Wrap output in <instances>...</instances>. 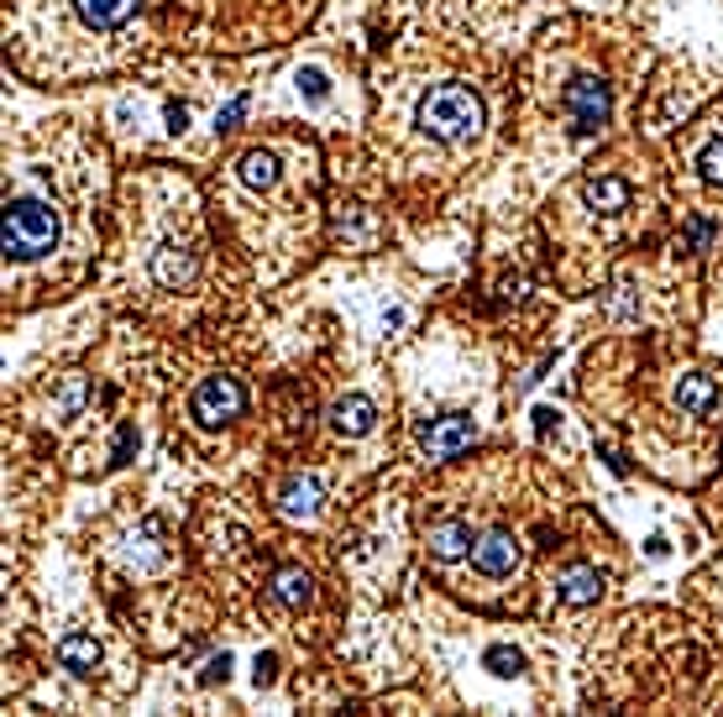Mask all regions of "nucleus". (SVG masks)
I'll return each mask as SVG.
<instances>
[{
    "mask_svg": "<svg viewBox=\"0 0 723 717\" xmlns=\"http://www.w3.org/2000/svg\"><path fill=\"white\" fill-rule=\"evenodd\" d=\"M602 571L598 566H572L561 581H556V592H561V602H572V607H587V602L602 598Z\"/></svg>",
    "mask_w": 723,
    "mask_h": 717,
    "instance_id": "nucleus-10",
    "label": "nucleus"
},
{
    "mask_svg": "<svg viewBox=\"0 0 723 717\" xmlns=\"http://www.w3.org/2000/svg\"><path fill=\"white\" fill-rule=\"evenodd\" d=\"M237 174L246 189H272V183H278V157H272V152H246L237 163Z\"/></svg>",
    "mask_w": 723,
    "mask_h": 717,
    "instance_id": "nucleus-17",
    "label": "nucleus"
},
{
    "mask_svg": "<svg viewBox=\"0 0 723 717\" xmlns=\"http://www.w3.org/2000/svg\"><path fill=\"white\" fill-rule=\"evenodd\" d=\"M278 513H283V518H315V513H320V482L289 477L283 492H278Z\"/></svg>",
    "mask_w": 723,
    "mask_h": 717,
    "instance_id": "nucleus-9",
    "label": "nucleus"
},
{
    "mask_svg": "<svg viewBox=\"0 0 723 717\" xmlns=\"http://www.w3.org/2000/svg\"><path fill=\"white\" fill-rule=\"evenodd\" d=\"M272 670H278V660H257V687H268Z\"/></svg>",
    "mask_w": 723,
    "mask_h": 717,
    "instance_id": "nucleus-25",
    "label": "nucleus"
},
{
    "mask_svg": "<svg viewBox=\"0 0 723 717\" xmlns=\"http://www.w3.org/2000/svg\"><path fill=\"white\" fill-rule=\"evenodd\" d=\"M300 85H304V94H309V100H326V74H320V68H309Z\"/></svg>",
    "mask_w": 723,
    "mask_h": 717,
    "instance_id": "nucleus-21",
    "label": "nucleus"
},
{
    "mask_svg": "<svg viewBox=\"0 0 723 717\" xmlns=\"http://www.w3.org/2000/svg\"><path fill=\"white\" fill-rule=\"evenodd\" d=\"M241 116H246V94H241V100H231V105H226V111L215 116V126H220V131H231Z\"/></svg>",
    "mask_w": 723,
    "mask_h": 717,
    "instance_id": "nucleus-20",
    "label": "nucleus"
},
{
    "mask_svg": "<svg viewBox=\"0 0 723 717\" xmlns=\"http://www.w3.org/2000/svg\"><path fill=\"white\" fill-rule=\"evenodd\" d=\"M472 566H478L482 576H509V571L519 566V539H513L509 529L482 535L478 545H472Z\"/></svg>",
    "mask_w": 723,
    "mask_h": 717,
    "instance_id": "nucleus-6",
    "label": "nucleus"
},
{
    "mask_svg": "<svg viewBox=\"0 0 723 717\" xmlns=\"http://www.w3.org/2000/svg\"><path fill=\"white\" fill-rule=\"evenodd\" d=\"M194 268H200V263H194V252H189V246H163V252L152 257V278H157V283H168V289H174V283H189Z\"/></svg>",
    "mask_w": 723,
    "mask_h": 717,
    "instance_id": "nucleus-15",
    "label": "nucleus"
},
{
    "mask_svg": "<svg viewBox=\"0 0 723 717\" xmlns=\"http://www.w3.org/2000/svg\"><path fill=\"white\" fill-rule=\"evenodd\" d=\"M567 111H572L576 131H582V137H593L602 120H608V111H613V94H608V85H602V79H593V74H576L572 85H567Z\"/></svg>",
    "mask_w": 723,
    "mask_h": 717,
    "instance_id": "nucleus-4",
    "label": "nucleus"
},
{
    "mask_svg": "<svg viewBox=\"0 0 723 717\" xmlns=\"http://www.w3.org/2000/svg\"><path fill=\"white\" fill-rule=\"evenodd\" d=\"M226 665H231V660H226V655H220V660H211L200 681H205V687H215V681H226Z\"/></svg>",
    "mask_w": 723,
    "mask_h": 717,
    "instance_id": "nucleus-23",
    "label": "nucleus"
},
{
    "mask_svg": "<svg viewBox=\"0 0 723 717\" xmlns=\"http://www.w3.org/2000/svg\"><path fill=\"white\" fill-rule=\"evenodd\" d=\"M331 424L341 430V435H352V440H357V435H367V430L378 424V404H372L367 393H346V398L331 409Z\"/></svg>",
    "mask_w": 723,
    "mask_h": 717,
    "instance_id": "nucleus-8",
    "label": "nucleus"
},
{
    "mask_svg": "<svg viewBox=\"0 0 723 717\" xmlns=\"http://www.w3.org/2000/svg\"><path fill=\"white\" fill-rule=\"evenodd\" d=\"M272 598L283 602V607H309V602H315V581H309V571H300V566L272 571Z\"/></svg>",
    "mask_w": 723,
    "mask_h": 717,
    "instance_id": "nucleus-14",
    "label": "nucleus"
},
{
    "mask_svg": "<svg viewBox=\"0 0 723 717\" xmlns=\"http://www.w3.org/2000/svg\"><path fill=\"white\" fill-rule=\"evenodd\" d=\"M671 398H676V409H687V414H713V409H719V383L702 377V372H687Z\"/></svg>",
    "mask_w": 723,
    "mask_h": 717,
    "instance_id": "nucleus-11",
    "label": "nucleus"
},
{
    "mask_svg": "<svg viewBox=\"0 0 723 717\" xmlns=\"http://www.w3.org/2000/svg\"><path fill=\"white\" fill-rule=\"evenodd\" d=\"M420 440H424L430 461H452V456H461V450L478 440V424L467 414H441V419H430V430H424Z\"/></svg>",
    "mask_w": 723,
    "mask_h": 717,
    "instance_id": "nucleus-5",
    "label": "nucleus"
},
{
    "mask_svg": "<svg viewBox=\"0 0 723 717\" xmlns=\"http://www.w3.org/2000/svg\"><path fill=\"white\" fill-rule=\"evenodd\" d=\"M697 174H702L708 183H719V189H723V142L702 148V157H697Z\"/></svg>",
    "mask_w": 723,
    "mask_h": 717,
    "instance_id": "nucleus-19",
    "label": "nucleus"
},
{
    "mask_svg": "<svg viewBox=\"0 0 723 717\" xmlns=\"http://www.w3.org/2000/svg\"><path fill=\"white\" fill-rule=\"evenodd\" d=\"M482 665H487L493 676H519V670H524V655H519V650H509V644H493V650L482 655Z\"/></svg>",
    "mask_w": 723,
    "mask_h": 717,
    "instance_id": "nucleus-18",
    "label": "nucleus"
},
{
    "mask_svg": "<svg viewBox=\"0 0 723 717\" xmlns=\"http://www.w3.org/2000/svg\"><path fill=\"white\" fill-rule=\"evenodd\" d=\"M74 11H79V22L94 31H111L120 27L131 11H137V0H74Z\"/></svg>",
    "mask_w": 723,
    "mask_h": 717,
    "instance_id": "nucleus-13",
    "label": "nucleus"
},
{
    "mask_svg": "<svg viewBox=\"0 0 723 717\" xmlns=\"http://www.w3.org/2000/svg\"><path fill=\"white\" fill-rule=\"evenodd\" d=\"M420 126L435 142H467L482 131V100L467 85H441L420 100Z\"/></svg>",
    "mask_w": 723,
    "mask_h": 717,
    "instance_id": "nucleus-1",
    "label": "nucleus"
},
{
    "mask_svg": "<svg viewBox=\"0 0 723 717\" xmlns=\"http://www.w3.org/2000/svg\"><path fill=\"white\" fill-rule=\"evenodd\" d=\"M472 545H478V539H472V529H467L461 518H441V524H430V535H424V550H430L435 561H461Z\"/></svg>",
    "mask_w": 723,
    "mask_h": 717,
    "instance_id": "nucleus-7",
    "label": "nucleus"
},
{
    "mask_svg": "<svg viewBox=\"0 0 723 717\" xmlns=\"http://www.w3.org/2000/svg\"><path fill=\"white\" fill-rule=\"evenodd\" d=\"M79 404H85V383H79V377H74V383H68V388H63V414H74V409H79Z\"/></svg>",
    "mask_w": 723,
    "mask_h": 717,
    "instance_id": "nucleus-22",
    "label": "nucleus"
},
{
    "mask_svg": "<svg viewBox=\"0 0 723 717\" xmlns=\"http://www.w3.org/2000/svg\"><path fill=\"white\" fill-rule=\"evenodd\" d=\"M59 665L68 676H94V665H100V644H94L90 633H63L59 639Z\"/></svg>",
    "mask_w": 723,
    "mask_h": 717,
    "instance_id": "nucleus-12",
    "label": "nucleus"
},
{
    "mask_svg": "<svg viewBox=\"0 0 723 717\" xmlns=\"http://www.w3.org/2000/svg\"><path fill=\"white\" fill-rule=\"evenodd\" d=\"M183 120H189V111H183V105H168V126H174V131H179Z\"/></svg>",
    "mask_w": 723,
    "mask_h": 717,
    "instance_id": "nucleus-26",
    "label": "nucleus"
},
{
    "mask_svg": "<svg viewBox=\"0 0 723 717\" xmlns=\"http://www.w3.org/2000/svg\"><path fill=\"white\" fill-rule=\"evenodd\" d=\"M241 409H246V388H241L237 377H211L205 388L194 393V404H189V414L200 419L205 430H215V424H231V419H241Z\"/></svg>",
    "mask_w": 723,
    "mask_h": 717,
    "instance_id": "nucleus-3",
    "label": "nucleus"
},
{
    "mask_svg": "<svg viewBox=\"0 0 723 717\" xmlns=\"http://www.w3.org/2000/svg\"><path fill=\"white\" fill-rule=\"evenodd\" d=\"M687 236H693V246H708V236H713V226H708V220H693V231H687Z\"/></svg>",
    "mask_w": 723,
    "mask_h": 717,
    "instance_id": "nucleus-24",
    "label": "nucleus"
},
{
    "mask_svg": "<svg viewBox=\"0 0 723 717\" xmlns=\"http://www.w3.org/2000/svg\"><path fill=\"white\" fill-rule=\"evenodd\" d=\"M53 241H59V215L42 205V200H16V205H5V257L31 263V257L53 252Z\"/></svg>",
    "mask_w": 723,
    "mask_h": 717,
    "instance_id": "nucleus-2",
    "label": "nucleus"
},
{
    "mask_svg": "<svg viewBox=\"0 0 723 717\" xmlns=\"http://www.w3.org/2000/svg\"><path fill=\"white\" fill-rule=\"evenodd\" d=\"M582 200H587L593 209H602V215H613V209L630 205V183H624V179H608V174H602V179L582 183Z\"/></svg>",
    "mask_w": 723,
    "mask_h": 717,
    "instance_id": "nucleus-16",
    "label": "nucleus"
}]
</instances>
